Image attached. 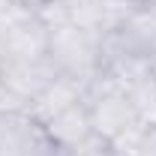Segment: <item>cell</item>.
<instances>
[{"mask_svg":"<svg viewBox=\"0 0 156 156\" xmlns=\"http://www.w3.org/2000/svg\"><path fill=\"white\" fill-rule=\"evenodd\" d=\"M84 105L90 111V120H93L96 132L114 144L117 153L123 147H129L144 132V123L138 117L135 105L114 84V78L105 75V72H99L93 81H87V87H84Z\"/></svg>","mask_w":156,"mask_h":156,"instance_id":"obj_1","label":"cell"},{"mask_svg":"<svg viewBox=\"0 0 156 156\" xmlns=\"http://www.w3.org/2000/svg\"><path fill=\"white\" fill-rule=\"evenodd\" d=\"M102 36L93 27H84L75 21H63L48 27V57L63 75H72L78 81H93L105 66V54H102Z\"/></svg>","mask_w":156,"mask_h":156,"instance_id":"obj_2","label":"cell"},{"mask_svg":"<svg viewBox=\"0 0 156 156\" xmlns=\"http://www.w3.org/2000/svg\"><path fill=\"white\" fill-rule=\"evenodd\" d=\"M102 54L108 57L156 60V3L141 0L102 36Z\"/></svg>","mask_w":156,"mask_h":156,"instance_id":"obj_3","label":"cell"},{"mask_svg":"<svg viewBox=\"0 0 156 156\" xmlns=\"http://www.w3.org/2000/svg\"><path fill=\"white\" fill-rule=\"evenodd\" d=\"M105 75L114 78V84L129 96L135 105L138 117L144 123V129L156 126V75L153 63L147 60H132V57H108L102 66Z\"/></svg>","mask_w":156,"mask_h":156,"instance_id":"obj_4","label":"cell"},{"mask_svg":"<svg viewBox=\"0 0 156 156\" xmlns=\"http://www.w3.org/2000/svg\"><path fill=\"white\" fill-rule=\"evenodd\" d=\"M0 156H60V150L27 111L0 108Z\"/></svg>","mask_w":156,"mask_h":156,"instance_id":"obj_5","label":"cell"},{"mask_svg":"<svg viewBox=\"0 0 156 156\" xmlns=\"http://www.w3.org/2000/svg\"><path fill=\"white\" fill-rule=\"evenodd\" d=\"M42 129L51 138V144L60 150V156H72L78 147H84L96 135V126L90 120V111H87L84 99L69 105V108H63L60 114H54L48 123H42Z\"/></svg>","mask_w":156,"mask_h":156,"instance_id":"obj_6","label":"cell"},{"mask_svg":"<svg viewBox=\"0 0 156 156\" xmlns=\"http://www.w3.org/2000/svg\"><path fill=\"white\" fill-rule=\"evenodd\" d=\"M84 87H87L84 81H78V78L63 75V72H60V75L54 78V81H51V84H48V87H45V90H42V93H39L27 108H24V111H27V114L42 126V123H48L54 114H60L63 108H69V105L81 102V99H84Z\"/></svg>","mask_w":156,"mask_h":156,"instance_id":"obj_7","label":"cell"},{"mask_svg":"<svg viewBox=\"0 0 156 156\" xmlns=\"http://www.w3.org/2000/svg\"><path fill=\"white\" fill-rule=\"evenodd\" d=\"M153 75H156V60H153Z\"/></svg>","mask_w":156,"mask_h":156,"instance_id":"obj_8","label":"cell"},{"mask_svg":"<svg viewBox=\"0 0 156 156\" xmlns=\"http://www.w3.org/2000/svg\"><path fill=\"white\" fill-rule=\"evenodd\" d=\"M153 3H156V0H153Z\"/></svg>","mask_w":156,"mask_h":156,"instance_id":"obj_9","label":"cell"}]
</instances>
